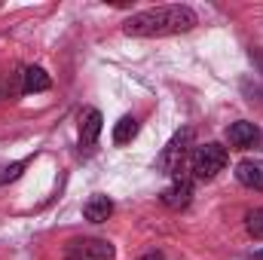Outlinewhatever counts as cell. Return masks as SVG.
I'll list each match as a JSON object with an SVG mask.
<instances>
[{"label":"cell","mask_w":263,"mask_h":260,"mask_svg":"<svg viewBox=\"0 0 263 260\" xmlns=\"http://www.w3.org/2000/svg\"><path fill=\"white\" fill-rule=\"evenodd\" d=\"M190 28H196V12L184 3L135 12L123 25L129 37H172V34H187Z\"/></svg>","instance_id":"cell-1"},{"label":"cell","mask_w":263,"mask_h":260,"mask_svg":"<svg viewBox=\"0 0 263 260\" xmlns=\"http://www.w3.org/2000/svg\"><path fill=\"white\" fill-rule=\"evenodd\" d=\"M227 162H230V153L220 144H202V147L193 150V156H190V169H193V175H196L199 181L217 178L227 169Z\"/></svg>","instance_id":"cell-2"},{"label":"cell","mask_w":263,"mask_h":260,"mask_svg":"<svg viewBox=\"0 0 263 260\" xmlns=\"http://www.w3.org/2000/svg\"><path fill=\"white\" fill-rule=\"evenodd\" d=\"M190 144H193V129H181L172 135V141L162 147L159 159H156V169L162 175H178L184 169V159L190 153Z\"/></svg>","instance_id":"cell-3"},{"label":"cell","mask_w":263,"mask_h":260,"mask_svg":"<svg viewBox=\"0 0 263 260\" xmlns=\"http://www.w3.org/2000/svg\"><path fill=\"white\" fill-rule=\"evenodd\" d=\"M117 248L107 239H73L65 248V260H114Z\"/></svg>","instance_id":"cell-4"},{"label":"cell","mask_w":263,"mask_h":260,"mask_svg":"<svg viewBox=\"0 0 263 260\" xmlns=\"http://www.w3.org/2000/svg\"><path fill=\"white\" fill-rule=\"evenodd\" d=\"M162 205L165 208H172V211H181V208H187L190 205V199H193V184L187 181V178H175V184H168L165 190H162Z\"/></svg>","instance_id":"cell-5"},{"label":"cell","mask_w":263,"mask_h":260,"mask_svg":"<svg viewBox=\"0 0 263 260\" xmlns=\"http://www.w3.org/2000/svg\"><path fill=\"white\" fill-rule=\"evenodd\" d=\"M227 141H230V147H236V150H251V147H257V141H260V129L254 126V123H233L230 129H227Z\"/></svg>","instance_id":"cell-6"},{"label":"cell","mask_w":263,"mask_h":260,"mask_svg":"<svg viewBox=\"0 0 263 260\" xmlns=\"http://www.w3.org/2000/svg\"><path fill=\"white\" fill-rule=\"evenodd\" d=\"M104 129V120H101V110H95V107H89L86 114H83V120H80V147L83 150H89L95 141H98V135Z\"/></svg>","instance_id":"cell-7"},{"label":"cell","mask_w":263,"mask_h":260,"mask_svg":"<svg viewBox=\"0 0 263 260\" xmlns=\"http://www.w3.org/2000/svg\"><path fill=\"white\" fill-rule=\"evenodd\" d=\"M236 181L248 190H263V159H242L236 165Z\"/></svg>","instance_id":"cell-8"},{"label":"cell","mask_w":263,"mask_h":260,"mask_svg":"<svg viewBox=\"0 0 263 260\" xmlns=\"http://www.w3.org/2000/svg\"><path fill=\"white\" fill-rule=\"evenodd\" d=\"M49 86H52V77L43 67H25V73H22V92L34 95V92H46Z\"/></svg>","instance_id":"cell-9"},{"label":"cell","mask_w":263,"mask_h":260,"mask_svg":"<svg viewBox=\"0 0 263 260\" xmlns=\"http://www.w3.org/2000/svg\"><path fill=\"white\" fill-rule=\"evenodd\" d=\"M110 214H114V202H110L107 196H92V199L83 205V217L92 220V224H104Z\"/></svg>","instance_id":"cell-10"},{"label":"cell","mask_w":263,"mask_h":260,"mask_svg":"<svg viewBox=\"0 0 263 260\" xmlns=\"http://www.w3.org/2000/svg\"><path fill=\"white\" fill-rule=\"evenodd\" d=\"M135 135H138V120L135 117H123L114 126V144H129Z\"/></svg>","instance_id":"cell-11"},{"label":"cell","mask_w":263,"mask_h":260,"mask_svg":"<svg viewBox=\"0 0 263 260\" xmlns=\"http://www.w3.org/2000/svg\"><path fill=\"white\" fill-rule=\"evenodd\" d=\"M245 230L251 239H263V208H254L245 214Z\"/></svg>","instance_id":"cell-12"},{"label":"cell","mask_w":263,"mask_h":260,"mask_svg":"<svg viewBox=\"0 0 263 260\" xmlns=\"http://www.w3.org/2000/svg\"><path fill=\"white\" fill-rule=\"evenodd\" d=\"M25 165H28V159H22V162H12V165L0 169V184H6V181H15V178L25 172Z\"/></svg>","instance_id":"cell-13"},{"label":"cell","mask_w":263,"mask_h":260,"mask_svg":"<svg viewBox=\"0 0 263 260\" xmlns=\"http://www.w3.org/2000/svg\"><path fill=\"white\" fill-rule=\"evenodd\" d=\"M248 59H251V62L257 65V70L263 73V49L260 46H251V49H248Z\"/></svg>","instance_id":"cell-14"},{"label":"cell","mask_w":263,"mask_h":260,"mask_svg":"<svg viewBox=\"0 0 263 260\" xmlns=\"http://www.w3.org/2000/svg\"><path fill=\"white\" fill-rule=\"evenodd\" d=\"M141 260H162V254H159V251H156V254H144Z\"/></svg>","instance_id":"cell-15"},{"label":"cell","mask_w":263,"mask_h":260,"mask_svg":"<svg viewBox=\"0 0 263 260\" xmlns=\"http://www.w3.org/2000/svg\"><path fill=\"white\" fill-rule=\"evenodd\" d=\"M254 260H263V251H257V254H254Z\"/></svg>","instance_id":"cell-16"}]
</instances>
